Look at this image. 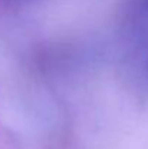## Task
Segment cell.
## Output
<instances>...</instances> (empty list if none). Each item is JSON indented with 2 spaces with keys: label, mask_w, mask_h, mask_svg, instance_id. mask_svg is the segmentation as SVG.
Segmentation results:
<instances>
[{
  "label": "cell",
  "mask_w": 148,
  "mask_h": 149,
  "mask_svg": "<svg viewBox=\"0 0 148 149\" xmlns=\"http://www.w3.org/2000/svg\"><path fill=\"white\" fill-rule=\"evenodd\" d=\"M141 3H144L145 6H148V0H141Z\"/></svg>",
  "instance_id": "6da1fadb"
}]
</instances>
